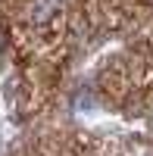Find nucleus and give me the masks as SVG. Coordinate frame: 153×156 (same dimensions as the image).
Returning <instances> with one entry per match:
<instances>
[{
    "mask_svg": "<svg viewBox=\"0 0 153 156\" xmlns=\"http://www.w3.org/2000/svg\"><path fill=\"white\" fill-rule=\"evenodd\" d=\"M3 44H6V41H3V31H0V50H3Z\"/></svg>",
    "mask_w": 153,
    "mask_h": 156,
    "instance_id": "f257e3e1",
    "label": "nucleus"
}]
</instances>
